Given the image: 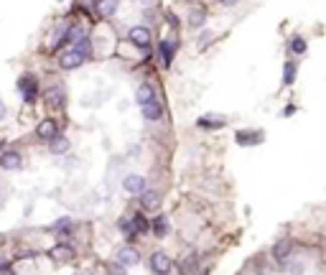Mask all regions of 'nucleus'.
I'll return each instance as SVG.
<instances>
[{
	"instance_id": "1",
	"label": "nucleus",
	"mask_w": 326,
	"mask_h": 275,
	"mask_svg": "<svg viewBox=\"0 0 326 275\" xmlns=\"http://www.w3.org/2000/svg\"><path fill=\"white\" fill-rule=\"evenodd\" d=\"M90 49H92V41H90V38H85V41L74 44L71 49H66V51L59 56V66H61V69H76V66H82V64L90 59Z\"/></svg>"
},
{
	"instance_id": "2",
	"label": "nucleus",
	"mask_w": 326,
	"mask_h": 275,
	"mask_svg": "<svg viewBox=\"0 0 326 275\" xmlns=\"http://www.w3.org/2000/svg\"><path fill=\"white\" fill-rule=\"evenodd\" d=\"M128 41L133 46H138L140 51H150V31L145 26H133L128 31Z\"/></svg>"
},
{
	"instance_id": "3",
	"label": "nucleus",
	"mask_w": 326,
	"mask_h": 275,
	"mask_svg": "<svg viewBox=\"0 0 326 275\" xmlns=\"http://www.w3.org/2000/svg\"><path fill=\"white\" fill-rule=\"evenodd\" d=\"M150 270L155 272V275H169L171 270H174V260L163 252V250H155L153 255H150Z\"/></svg>"
},
{
	"instance_id": "4",
	"label": "nucleus",
	"mask_w": 326,
	"mask_h": 275,
	"mask_svg": "<svg viewBox=\"0 0 326 275\" xmlns=\"http://www.w3.org/2000/svg\"><path fill=\"white\" fill-rule=\"evenodd\" d=\"M38 84H36V76H31V74H23L21 79H18V92H23V100L26 102H33L36 97H38Z\"/></svg>"
},
{
	"instance_id": "5",
	"label": "nucleus",
	"mask_w": 326,
	"mask_h": 275,
	"mask_svg": "<svg viewBox=\"0 0 326 275\" xmlns=\"http://www.w3.org/2000/svg\"><path fill=\"white\" fill-rule=\"evenodd\" d=\"M36 135H38L41 140H49V143H51V140L59 135V123H56V120H51V117H46V120H41V123H38Z\"/></svg>"
},
{
	"instance_id": "6",
	"label": "nucleus",
	"mask_w": 326,
	"mask_h": 275,
	"mask_svg": "<svg viewBox=\"0 0 326 275\" xmlns=\"http://www.w3.org/2000/svg\"><path fill=\"white\" fill-rule=\"evenodd\" d=\"M44 100L51 110H61L64 102H66V92H64V87H51V89H46Z\"/></svg>"
},
{
	"instance_id": "7",
	"label": "nucleus",
	"mask_w": 326,
	"mask_h": 275,
	"mask_svg": "<svg viewBox=\"0 0 326 275\" xmlns=\"http://www.w3.org/2000/svg\"><path fill=\"white\" fill-rule=\"evenodd\" d=\"M174 54H176V41H171V38H163V41L158 44V56H160L163 66H171Z\"/></svg>"
},
{
	"instance_id": "8",
	"label": "nucleus",
	"mask_w": 326,
	"mask_h": 275,
	"mask_svg": "<svg viewBox=\"0 0 326 275\" xmlns=\"http://www.w3.org/2000/svg\"><path fill=\"white\" fill-rule=\"evenodd\" d=\"M140 112H143V117H145V120L155 123V120H160V117H163V105H160L158 100H150V102L140 105Z\"/></svg>"
},
{
	"instance_id": "9",
	"label": "nucleus",
	"mask_w": 326,
	"mask_h": 275,
	"mask_svg": "<svg viewBox=\"0 0 326 275\" xmlns=\"http://www.w3.org/2000/svg\"><path fill=\"white\" fill-rule=\"evenodd\" d=\"M291 250H293V242L288 240V237H285V240H278L275 242V247H273V257H275V262H285V260H288L291 257Z\"/></svg>"
},
{
	"instance_id": "10",
	"label": "nucleus",
	"mask_w": 326,
	"mask_h": 275,
	"mask_svg": "<svg viewBox=\"0 0 326 275\" xmlns=\"http://www.w3.org/2000/svg\"><path fill=\"white\" fill-rule=\"evenodd\" d=\"M21 166H23L21 153H16V150H6L3 155H0V168H6V171H18Z\"/></svg>"
},
{
	"instance_id": "11",
	"label": "nucleus",
	"mask_w": 326,
	"mask_h": 275,
	"mask_svg": "<svg viewBox=\"0 0 326 275\" xmlns=\"http://www.w3.org/2000/svg\"><path fill=\"white\" fill-rule=\"evenodd\" d=\"M122 189H125L128 194H143V191H145V178L130 173V176L122 178Z\"/></svg>"
},
{
	"instance_id": "12",
	"label": "nucleus",
	"mask_w": 326,
	"mask_h": 275,
	"mask_svg": "<svg viewBox=\"0 0 326 275\" xmlns=\"http://www.w3.org/2000/svg\"><path fill=\"white\" fill-rule=\"evenodd\" d=\"M117 262H122L125 267H133V265L140 262V255H138L135 247H120V252H117Z\"/></svg>"
},
{
	"instance_id": "13",
	"label": "nucleus",
	"mask_w": 326,
	"mask_h": 275,
	"mask_svg": "<svg viewBox=\"0 0 326 275\" xmlns=\"http://www.w3.org/2000/svg\"><path fill=\"white\" fill-rule=\"evenodd\" d=\"M95 8H97L100 18H112L117 13V8H120V0H97Z\"/></svg>"
},
{
	"instance_id": "14",
	"label": "nucleus",
	"mask_w": 326,
	"mask_h": 275,
	"mask_svg": "<svg viewBox=\"0 0 326 275\" xmlns=\"http://www.w3.org/2000/svg\"><path fill=\"white\" fill-rule=\"evenodd\" d=\"M87 38V33H85V26L82 23H71L69 26V31H66V44H79V41H85Z\"/></svg>"
},
{
	"instance_id": "15",
	"label": "nucleus",
	"mask_w": 326,
	"mask_h": 275,
	"mask_svg": "<svg viewBox=\"0 0 326 275\" xmlns=\"http://www.w3.org/2000/svg\"><path fill=\"white\" fill-rule=\"evenodd\" d=\"M140 202H143V209H148V212H153V209H158L160 207V194L158 191H143L140 194Z\"/></svg>"
},
{
	"instance_id": "16",
	"label": "nucleus",
	"mask_w": 326,
	"mask_h": 275,
	"mask_svg": "<svg viewBox=\"0 0 326 275\" xmlns=\"http://www.w3.org/2000/svg\"><path fill=\"white\" fill-rule=\"evenodd\" d=\"M204 21H207V11H204L201 6H196V8H191L189 11V26L191 28H204Z\"/></svg>"
},
{
	"instance_id": "17",
	"label": "nucleus",
	"mask_w": 326,
	"mask_h": 275,
	"mask_svg": "<svg viewBox=\"0 0 326 275\" xmlns=\"http://www.w3.org/2000/svg\"><path fill=\"white\" fill-rule=\"evenodd\" d=\"M150 229H153L155 237H166V234H169V219L163 217V214H158V217L150 222Z\"/></svg>"
},
{
	"instance_id": "18",
	"label": "nucleus",
	"mask_w": 326,
	"mask_h": 275,
	"mask_svg": "<svg viewBox=\"0 0 326 275\" xmlns=\"http://www.w3.org/2000/svg\"><path fill=\"white\" fill-rule=\"evenodd\" d=\"M135 100H138V105H145V102L155 100V92H153V87H150V84H140V87L135 89Z\"/></svg>"
},
{
	"instance_id": "19",
	"label": "nucleus",
	"mask_w": 326,
	"mask_h": 275,
	"mask_svg": "<svg viewBox=\"0 0 326 275\" xmlns=\"http://www.w3.org/2000/svg\"><path fill=\"white\" fill-rule=\"evenodd\" d=\"M49 150H51V155H64V153L69 150V140H66L64 135H56V138L51 140Z\"/></svg>"
},
{
	"instance_id": "20",
	"label": "nucleus",
	"mask_w": 326,
	"mask_h": 275,
	"mask_svg": "<svg viewBox=\"0 0 326 275\" xmlns=\"http://www.w3.org/2000/svg\"><path fill=\"white\" fill-rule=\"evenodd\" d=\"M237 143L239 145H253V143H263V133H237Z\"/></svg>"
},
{
	"instance_id": "21",
	"label": "nucleus",
	"mask_w": 326,
	"mask_h": 275,
	"mask_svg": "<svg viewBox=\"0 0 326 275\" xmlns=\"http://www.w3.org/2000/svg\"><path fill=\"white\" fill-rule=\"evenodd\" d=\"M196 125H199V128H209V130H214V128H222L224 120H222V117H199Z\"/></svg>"
},
{
	"instance_id": "22",
	"label": "nucleus",
	"mask_w": 326,
	"mask_h": 275,
	"mask_svg": "<svg viewBox=\"0 0 326 275\" xmlns=\"http://www.w3.org/2000/svg\"><path fill=\"white\" fill-rule=\"evenodd\" d=\"M196 262H199V257H196V255H189V257L181 262V275H194V272H196Z\"/></svg>"
},
{
	"instance_id": "23",
	"label": "nucleus",
	"mask_w": 326,
	"mask_h": 275,
	"mask_svg": "<svg viewBox=\"0 0 326 275\" xmlns=\"http://www.w3.org/2000/svg\"><path fill=\"white\" fill-rule=\"evenodd\" d=\"M293 82H296V64L288 61L283 66V84H293Z\"/></svg>"
},
{
	"instance_id": "24",
	"label": "nucleus",
	"mask_w": 326,
	"mask_h": 275,
	"mask_svg": "<svg viewBox=\"0 0 326 275\" xmlns=\"http://www.w3.org/2000/svg\"><path fill=\"white\" fill-rule=\"evenodd\" d=\"M291 51H293L296 56L306 54V38H303V36H293V38H291Z\"/></svg>"
},
{
	"instance_id": "25",
	"label": "nucleus",
	"mask_w": 326,
	"mask_h": 275,
	"mask_svg": "<svg viewBox=\"0 0 326 275\" xmlns=\"http://www.w3.org/2000/svg\"><path fill=\"white\" fill-rule=\"evenodd\" d=\"M133 227H135V234H143V232L150 229V222H148L143 214H135V217H133Z\"/></svg>"
},
{
	"instance_id": "26",
	"label": "nucleus",
	"mask_w": 326,
	"mask_h": 275,
	"mask_svg": "<svg viewBox=\"0 0 326 275\" xmlns=\"http://www.w3.org/2000/svg\"><path fill=\"white\" fill-rule=\"evenodd\" d=\"M117 229H120L122 234H128V237H133V234H135L133 219H120V222H117Z\"/></svg>"
},
{
	"instance_id": "27",
	"label": "nucleus",
	"mask_w": 326,
	"mask_h": 275,
	"mask_svg": "<svg viewBox=\"0 0 326 275\" xmlns=\"http://www.w3.org/2000/svg\"><path fill=\"white\" fill-rule=\"evenodd\" d=\"M51 229H59L56 234H69V229H71V219H61V222H56Z\"/></svg>"
},
{
	"instance_id": "28",
	"label": "nucleus",
	"mask_w": 326,
	"mask_h": 275,
	"mask_svg": "<svg viewBox=\"0 0 326 275\" xmlns=\"http://www.w3.org/2000/svg\"><path fill=\"white\" fill-rule=\"evenodd\" d=\"M69 252H71V247H56V250H54V257L66 260V257H69Z\"/></svg>"
},
{
	"instance_id": "29",
	"label": "nucleus",
	"mask_w": 326,
	"mask_h": 275,
	"mask_svg": "<svg viewBox=\"0 0 326 275\" xmlns=\"http://www.w3.org/2000/svg\"><path fill=\"white\" fill-rule=\"evenodd\" d=\"M219 3H222V6H224V8H232V6H234V3H239V0H219Z\"/></svg>"
},
{
	"instance_id": "30",
	"label": "nucleus",
	"mask_w": 326,
	"mask_h": 275,
	"mask_svg": "<svg viewBox=\"0 0 326 275\" xmlns=\"http://www.w3.org/2000/svg\"><path fill=\"white\" fill-rule=\"evenodd\" d=\"M293 112H296V107H293V105H288V107H285V112H283V115L288 117V115H293Z\"/></svg>"
}]
</instances>
